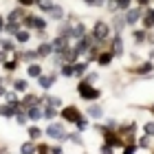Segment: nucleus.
I'll list each match as a JSON object with an SVG mask.
<instances>
[{
	"label": "nucleus",
	"mask_w": 154,
	"mask_h": 154,
	"mask_svg": "<svg viewBox=\"0 0 154 154\" xmlns=\"http://www.w3.org/2000/svg\"><path fill=\"white\" fill-rule=\"evenodd\" d=\"M48 16H51L53 20H64V9H62L60 5H55L53 9H51V13H48Z\"/></svg>",
	"instance_id": "obj_24"
},
{
	"label": "nucleus",
	"mask_w": 154,
	"mask_h": 154,
	"mask_svg": "<svg viewBox=\"0 0 154 154\" xmlns=\"http://www.w3.org/2000/svg\"><path fill=\"white\" fill-rule=\"evenodd\" d=\"M35 7L42 11V13H51V9L55 7L53 0H35Z\"/></svg>",
	"instance_id": "obj_15"
},
{
	"label": "nucleus",
	"mask_w": 154,
	"mask_h": 154,
	"mask_svg": "<svg viewBox=\"0 0 154 154\" xmlns=\"http://www.w3.org/2000/svg\"><path fill=\"white\" fill-rule=\"evenodd\" d=\"M22 24L29 26V29H38V31H44L46 29V20L44 18H38V16H24Z\"/></svg>",
	"instance_id": "obj_4"
},
{
	"label": "nucleus",
	"mask_w": 154,
	"mask_h": 154,
	"mask_svg": "<svg viewBox=\"0 0 154 154\" xmlns=\"http://www.w3.org/2000/svg\"><path fill=\"white\" fill-rule=\"evenodd\" d=\"M99 150L108 154V152H112V145H110V143H103V145H101V148H99Z\"/></svg>",
	"instance_id": "obj_38"
},
{
	"label": "nucleus",
	"mask_w": 154,
	"mask_h": 154,
	"mask_svg": "<svg viewBox=\"0 0 154 154\" xmlns=\"http://www.w3.org/2000/svg\"><path fill=\"white\" fill-rule=\"evenodd\" d=\"M55 79H57L55 75H40V77H38V84H40V86L44 88V90H48V88H51L53 84H55Z\"/></svg>",
	"instance_id": "obj_9"
},
{
	"label": "nucleus",
	"mask_w": 154,
	"mask_h": 154,
	"mask_svg": "<svg viewBox=\"0 0 154 154\" xmlns=\"http://www.w3.org/2000/svg\"><path fill=\"white\" fill-rule=\"evenodd\" d=\"M42 103H48V106H55V108H62V99L60 97H42Z\"/></svg>",
	"instance_id": "obj_23"
},
{
	"label": "nucleus",
	"mask_w": 154,
	"mask_h": 154,
	"mask_svg": "<svg viewBox=\"0 0 154 154\" xmlns=\"http://www.w3.org/2000/svg\"><path fill=\"white\" fill-rule=\"evenodd\" d=\"M29 137L31 139H40L42 137V130L38 128V125H31V128H29Z\"/></svg>",
	"instance_id": "obj_30"
},
{
	"label": "nucleus",
	"mask_w": 154,
	"mask_h": 154,
	"mask_svg": "<svg viewBox=\"0 0 154 154\" xmlns=\"http://www.w3.org/2000/svg\"><path fill=\"white\" fill-rule=\"evenodd\" d=\"M77 88H79V95L84 97V99H88V101L99 99V97H101V93H99V90H97V88H93V86H90V82H86V79H84V82H79V86H77Z\"/></svg>",
	"instance_id": "obj_1"
},
{
	"label": "nucleus",
	"mask_w": 154,
	"mask_h": 154,
	"mask_svg": "<svg viewBox=\"0 0 154 154\" xmlns=\"http://www.w3.org/2000/svg\"><path fill=\"white\" fill-rule=\"evenodd\" d=\"M16 66H18V62H5V68H7V71H13Z\"/></svg>",
	"instance_id": "obj_37"
},
{
	"label": "nucleus",
	"mask_w": 154,
	"mask_h": 154,
	"mask_svg": "<svg viewBox=\"0 0 154 154\" xmlns=\"http://www.w3.org/2000/svg\"><path fill=\"white\" fill-rule=\"evenodd\" d=\"M141 16H143V11H141V7H130V9H125V24H137L139 20H141Z\"/></svg>",
	"instance_id": "obj_5"
},
{
	"label": "nucleus",
	"mask_w": 154,
	"mask_h": 154,
	"mask_svg": "<svg viewBox=\"0 0 154 154\" xmlns=\"http://www.w3.org/2000/svg\"><path fill=\"white\" fill-rule=\"evenodd\" d=\"M0 48H2V51H7V53H9V51H13V42L5 38L2 42H0Z\"/></svg>",
	"instance_id": "obj_31"
},
{
	"label": "nucleus",
	"mask_w": 154,
	"mask_h": 154,
	"mask_svg": "<svg viewBox=\"0 0 154 154\" xmlns=\"http://www.w3.org/2000/svg\"><path fill=\"white\" fill-rule=\"evenodd\" d=\"M16 40L20 42V44H26V42L31 40V33H29V31H22V29H18V31H16Z\"/></svg>",
	"instance_id": "obj_20"
},
{
	"label": "nucleus",
	"mask_w": 154,
	"mask_h": 154,
	"mask_svg": "<svg viewBox=\"0 0 154 154\" xmlns=\"http://www.w3.org/2000/svg\"><path fill=\"white\" fill-rule=\"evenodd\" d=\"M134 38H137L139 42H143V40H145V33H143V31H137V33H134Z\"/></svg>",
	"instance_id": "obj_41"
},
{
	"label": "nucleus",
	"mask_w": 154,
	"mask_h": 154,
	"mask_svg": "<svg viewBox=\"0 0 154 154\" xmlns=\"http://www.w3.org/2000/svg\"><path fill=\"white\" fill-rule=\"evenodd\" d=\"M26 119H29V117H26V110H24V112H22V110H18V112H16V121H18L20 125H24Z\"/></svg>",
	"instance_id": "obj_29"
},
{
	"label": "nucleus",
	"mask_w": 154,
	"mask_h": 154,
	"mask_svg": "<svg viewBox=\"0 0 154 154\" xmlns=\"http://www.w3.org/2000/svg\"><path fill=\"white\" fill-rule=\"evenodd\" d=\"M62 117H64L66 121H73V123H75V121H77V119H79L82 115H79V110H77L75 106H66L64 110H62Z\"/></svg>",
	"instance_id": "obj_7"
},
{
	"label": "nucleus",
	"mask_w": 154,
	"mask_h": 154,
	"mask_svg": "<svg viewBox=\"0 0 154 154\" xmlns=\"http://www.w3.org/2000/svg\"><path fill=\"white\" fill-rule=\"evenodd\" d=\"M66 46H68V38H64V35H57L55 40H51V48H53V53H62Z\"/></svg>",
	"instance_id": "obj_6"
},
{
	"label": "nucleus",
	"mask_w": 154,
	"mask_h": 154,
	"mask_svg": "<svg viewBox=\"0 0 154 154\" xmlns=\"http://www.w3.org/2000/svg\"><path fill=\"white\" fill-rule=\"evenodd\" d=\"M112 55L115 57H119V55H123V40H121V35H115V40H112Z\"/></svg>",
	"instance_id": "obj_10"
},
{
	"label": "nucleus",
	"mask_w": 154,
	"mask_h": 154,
	"mask_svg": "<svg viewBox=\"0 0 154 154\" xmlns=\"http://www.w3.org/2000/svg\"><path fill=\"white\" fill-rule=\"evenodd\" d=\"M86 68H88V64H77V62H75V75H77V77L86 73Z\"/></svg>",
	"instance_id": "obj_32"
},
{
	"label": "nucleus",
	"mask_w": 154,
	"mask_h": 154,
	"mask_svg": "<svg viewBox=\"0 0 154 154\" xmlns=\"http://www.w3.org/2000/svg\"><path fill=\"white\" fill-rule=\"evenodd\" d=\"M60 71H62V75H64V77H73V75H75V64H71V62H68V64H62Z\"/></svg>",
	"instance_id": "obj_22"
},
{
	"label": "nucleus",
	"mask_w": 154,
	"mask_h": 154,
	"mask_svg": "<svg viewBox=\"0 0 154 154\" xmlns=\"http://www.w3.org/2000/svg\"><path fill=\"white\" fill-rule=\"evenodd\" d=\"M20 60L22 62H33V60H40V55H38V51H24V53H20Z\"/></svg>",
	"instance_id": "obj_21"
},
{
	"label": "nucleus",
	"mask_w": 154,
	"mask_h": 154,
	"mask_svg": "<svg viewBox=\"0 0 154 154\" xmlns=\"http://www.w3.org/2000/svg\"><path fill=\"white\" fill-rule=\"evenodd\" d=\"M139 148H143V150H148V148H150V134H145L141 141H139Z\"/></svg>",
	"instance_id": "obj_34"
},
{
	"label": "nucleus",
	"mask_w": 154,
	"mask_h": 154,
	"mask_svg": "<svg viewBox=\"0 0 154 154\" xmlns=\"http://www.w3.org/2000/svg\"><path fill=\"white\" fill-rule=\"evenodd\" d=\"M68 139H71V141H75L77 145H84V139H82L79 134H68Z\"/></svg>",
	"instance_id": "obj_35"
},
{
	"label": "nucleus",
	"mask_w": 154,
	"mask_h": 154,
	"mask_svg": "<svg viewBox=\"0 0 154 154\" xmlns=\"http://www.w3.org/2000/svg\"><path fill=\"white\" fill-rule=\"evenodd\" d=\"M112 57H115V55H112V51L103 53V55H99V64H101V66H108L110 62H112Z\"/></svg>",
	"instance_id": "obj_26"
},
{
	"label": "nucleus",
	"mask_w": 154,
	"mask_h": 154,
	"mask_svg": "<svg viewBox=\"0 0 154 154\" xmlns=\"http://www.w3.org/2000/svg\"><path fill=\"white\" fill-rule=\"evenodd\" d=\"M57 112H60V108H55V106H48V103L44 106V110H42V115H44V117L48 119V121H53V119L57 117Z\"/></svg>",
	"instance_id": "obj_17"
},
{
	"label": "nucleus",
	"mask_w": 154,
	"mask_h": 154,
	"mask_svg": "<svg viewBox=\"0 0 154 154\" xmlns=\"http://www.w3.org/2000/svg\"><path fill=\"white\" fill-rule=\"evenodd\" d=\"M20 152L22 154H33V152H38V145L35 143H24L22 148H20Z\"/></svg>",
	"instance_id": "obj_28"
},
{
	"label": "nucleus",
	"mask_w": 154,
	"mask_h": 154,
	"mask_svg": "<svg viewBox=\"0 0 154 154\" xmlns=\"http://www.w3.org/2000/svg\"><path fill=\"white\" fill-rule=\"evenodd\" d=\"M150 71H152V64H150V62H145V64L139 68V73H150Z\"/></svg>",
	"instance_id": "obj_36"
},
{
	"label": "nucleus",
	"mask_w": 154,
	"mask_h": 154,
	"mask_svg": "<svg viewBox=\"0 0 154 154\" xmlns=\"http://www.w3.org/2000/svg\"><path fill=\"white\" fill-rule=\"evenodd\" d=\"M2 31H5V18L0 16V33H2Z\"/></svg>",
	"instance_id": "obj_45"
},
{
	"label": "nucleus",
	"mask_w": 154,
	"mask_h": 154,
	"mask_svg": "<svg viewBox=\"0 0 154 154\" xmlns=\"http://www.w3.org/2000/svg\"><path fill=\"white\" fill-rule=\"evenodd\" d=\"M5 57H7V51H2V48H0V62H2V64H5V62H7Z\"/></svg>",
	"instance_id": "obj_44"
},
{
	"label": "nucleus",
	"mask_w": 154,
	"mask_h": 154,
	"mask_svg": "<svg viewBox=\"0 0 154 154\" xmlns=\"http://www.w3.org/2000/svg\"><path fill=\"white\" fill-rule=\"evenodd\" d=\"M141 20H143V26H145V31H148V29H154V9H148V11H143Z\"/></svg>",
	"instance_id": "obj_8"
},
{
	"label": "nucleus",
	"mask_w": 154,
	"mask_h": 154,
	"mask_svg": "<svg viewBox=\"0 0 154 154\" xmlns=\"http://www.w3.org/2000/svg\"><path fill=\"white\" fill-rule=\"evenodd\" d=\"M143 132H145V134H150V137H154V121L145 123V125H143Z\"/></svg>",
	"instance_id": "obj_33"
},
{
	"label": "nucleus",
	"mask_w": 154,
	"mask_h": 154,
	"mask_svg": "<svg viewBox=\"0 0 154 154\" xmlns=\"http://www.w3.org/2000/svg\"><path fill=\"white\" fill-rule=\"evenodd\" d=\"M134 150H137L134 145H125V148H123V152H125V154H130V152H134Z\"/></svg>",
	"instance_id": "obj_42"
},
{
	"label": "nucleus",
	"mask_w": 154,
	"mask_h": 154,
	"mask_svg": "<svg viewBox=\"0 0 154 154\" xmlns=\"http://www.w3.org/2000/svg\"><path fill=\"white\" fill-rule=\"evenodd\" d=\"M5 93H7V88H5V86H0V97H5Z\"/></svg>",
	"instance_id": "obj_46"
},
{
	"label": "nucleus",
	"mask_w": 154,
	"mask_h": 154,
	"mask_svg": "<svg viewBox=\"0 0 154 154\" xmlns=\"http://www.w3.org/2000/svg\"><path fill=\"white\" fill-rule=\"evenodd\" d=\"M22 7H31V5H35V0H18Z\"/></svg>",
	"instance_id": "obj_40"
},
{
	"label": "nucleus",
	"mask_w": 154,
	"mask_h": 154,
	"mask_svg": "<svg viewBox=\"0 0 154 154\" xmlns=\"http://www.w3.org/2000/svg\"><path fill=\"white\" fill-rule=\"evenodd\" d=\"M20 24H22V22H16V20H5V31L11 33V35H16V31L20 29Z\"/></svg>",
	"instance_id": "obj_18"
},
{
	"label": "nucleus",
	"mask_w": 154,
	"mask_h": 154,
	"mask_svg": "<svg viewBox=\"0 0 154 154\" xmlns=\"http://www.w3.org/2000/svg\"><path fill=\"white\" fill-rule=\"evenodd\" d=\"M90 33H93L99 42H103V40H108V35H110V26L103 22V20H97V22L93 24V31H90Z\"/></svg>",
	"instance_id": "obj_2"
},
{
	"label": "nucleus",
	"mask_w": 154,
	"mask_h": 154,
	"mask_svg": "<svg viewBox=\"0 0 154 154\" xmlns=\"http://www.w3.org/2000/svg\"><path fill=\"white\" fill-rule=\"evenodd\" d=\"M46 137L60 139V141H66L68 134H66V130H64V123H51V125L46 128Z\"/></svg>",
	"instance_id": "obj_3"
},
{
	"label": "nucleus",
	"mask_w": 154,
	"mask_h": 154,
	"mask_svg": "<svg viewBox=\"0 0 154 154\" xmlns=\"http://www.w3.org/2000/svg\"><path fill=\"white\" fill-rule=\"evenodd\" d=\"M26 117H29L31 121H40L42 119V108L40 106H29L26 108Z\"/></svg>",
	"instance_id": "obj_14"
},
{
	"label": "nucleus",
	"mask_w": 154,
	"mask_h": 154,
	"mask_svg": "<svg viewBox=\"0 0 154 154\" xmlns=\"http://www.w3.org/2000/svg\"><path fill=\"white\" fill-rule=\"evenodd\" d=\"M24 7L20 5V7H16L13 11H9V16H7V20H16V22H20V20H24Z\"/></svg>",
	"instance_id": "obj_12"
},
{
	"label": "nucleus",
	"mask_w": 154,
	"mask_h": 154,
	"mask_svg": "<svg viewBox=\"0 0 154 154\" xmlns=\"http://www.w3.org/2000/svg\"><path fill=\"white\" fill-rule=\"evenodd\" d=\"M97 77H99L97 73H88V75H86V82H90V84H93V82L97 79Z\"/></svg>",
	"instance_id": "obj_39"
},
{
	"label": "nucleus",
	"mask_w": 154,
	"mask_h": 154,
	"mask_svg": "<svg viewBox=\"0 0 154 154\" xmlns=\"http://www.w3.org/2000/svg\"><path fill=\"white\" fill-rule=\"evenodd\" d=\"M84 2H88V5H95V0H84Z\"/></svg>",
	"instance_id": "obj_47"
},
{
	"label": "nucleus",
	"mask_w": 154,
	"mask_h": 154,
	"mask_svg": "<svg viewBox=\"0 0 154 154\" xmlns=\"http://www.w3.org/2000/svg\"><path fill=\"white\" fill-rule=\"evenodd\" d=\"M38 51V55H40V60H44V57H48V55L53 53V48H51V42H42V44L35 48Z\"/></svg>",
	"instance_id": "obj_13"
},
{
	"label": "nucleus",
	"mask_w": 154,
	"mask_h": 154,
	"mask_svg": "<svg viewBox=\"0 0 154 154\" xmlns=\"http://www.w3.org/2000/svg\"><path fill=\"white\" fill-rule=\"evenodd\" d=\"M86 112H88V117H90V119H101V117H103L101 106H90V108L86 110Z\"/></svg>",
	"instance_id": "obj_19"
},
{
	"label": "nucleus",
	"mask_w": 154,
	"mask_h": 154,
	"mask_svg": "<svg viewBox=\"0 0 154 154\" xmlns=\"http://www.w3.org/2000/svg\"><path fill=\"white\" fill-rule=\"evenodd\" d=\"M13 88H16V93H24L29 88V84H26V79H18V82H13Z\"/></svg>",
	"instance_id": "obj_27"
},
{
	"label": "nucleus",
	"mask_w": 154,
	"mask_h": 154,
	"mask_svg": "<svg viewBox=\"0 0 154 154\" xmlns=\"http://www.w3.org/2000/svg\"><path fill=\"white\" fill-rule=\"evenodd\" d=\"M82 35H86V26L84 24H73L71 26V40H79Z\"/></svg>",
	"instance_id": "obj_16"
},
{
	"label": "nucleus",
	"mask_w": 154,
	"mask_h": 154,
	"mask_svg": "<svg viewBox=\"0 0 154 154\" xmlns=\"http://www.w3.org/2000/svg\"><path fill=\"white\" fill-rule=\"evenodd\" d=\"M22 110V108H20ZM18 112V108L13 106V103H7V106H0V117H7V119H11V117H16Z\"/></svg>",
	"instance_id": "obj_11"
},
{
	"label": "nucleus",
	"mask_w": 154,
	"mask_h": 154,
	"mask_svg": "<svg viewBox=\"0 0 154 154\" xmlns=\"http://www.w3.org/2000/svg\"><path fill=\"white\" fill-rule=\"evenodd\" d=\"M26 75H29V77H40V75H42V66H40V64H29Z\"/></svg>",
	"instance_id": "obj_25"
},
{
	"label": "nucleus",
	"mask_w": 154,
	"mask_h": 154,
	"mask_svg": "<svg viewBox=\"0 0 154 154\" xmlns=\"http://www.w3.org/2000/svg\"><path fill=\"white\" fill-rule=\"evenodd\" d=\"M48 152H53V154H62V148H57V145H55V148H48Z\"/></svg>",
	"instance_id": "obj_43"
}]
</instances>
